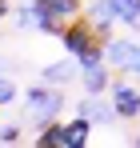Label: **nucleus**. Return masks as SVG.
<instances>
[{"label": "nucleus", "mask_w": 140, "mask_h": 148, "mask_svg": "<svg viewBox=\"0 0 140 148\" xmlns=\"http://www.w3.org/2000/svg\"><path fill=\"white\" fill-rule=\"evenodd\" d=\"M136 52H140V44L136 40H108V68H128L132 60H136Z\"/></svg>", "instance_id": "423d86ee"}, {"label": "nucleus", "mask_w": 140, "mask_h": 148, "mask_svg": "<svg viewBox=\"0 0 140 148\" xmlns=\"http://www.w3.org/2000/svg\"><path fill=\"white\" fill-rule=\"evenodd\" d=\"M76 72H80V60H76V56H72L68 64H48L44 68V84H68Z\"/></svg>", "instance_id": "9d476101"}, {"label": "nucleus", "mask_w": 140, "mask_h": 148, "mask_svg": "<svg viewBox=\"0 0 140 148\" xmlns=\"http://www.w3.org/2000/svg\"><path fill=\"white\" fill-rule=\"evenodd\" d=\"M36 12L44 16H60V20H72V16H84V0H32Z\"/></svg>", "instance_id": "39448f33"}, {"label": "nucleus", "mask_w": 140, "mask_h": 148, "mask_svg": "<svg viewBox=\"0 0 140 148\" xmlns=\"http://www.w3.org/2000/svg\"><path fill=\"white\" fill-rule=\"evenodd\" d=\"M92 136V120L76 112V120H64V148H84Z\"/></svg>", "instance_id": "0eeeda50"}, {"label": "nucleus", "mask_w": 140, "mask_h": 148, "mask_svg": "<svg viewBox=\"0 0 140 148\" xmlns=\"http://www.w3.org/2000/svg\"><path fill=\"white\" fill-rule=\"evenodd\" d=\"M60 44H64V52L68 56H88V52H96V48H108L100 36H96V24L88 20V16H72L68 24H64V32H60Z\"/></svg>", "instance_id": "f257e3e1"}, {"label": "nucleus", "mask_w": 140, "mask_h": 148, "mask_svg": "<svg viewBox=\"0 0 140 148\" xmlns=\"http://www.w3.org/2000/svg\"><path fill=\"white\" fill-rule=\"evenodd\" d=\"M120 24H140V0H108Z\"/></svg>", "instance_id": "9b49d317"}, {"label": "nucleus", "mask_w": 140, "mask_h": 148, "mask_svg": "<svg viewBox=\"0 0 140 148\" xmlns=\"http://www.w3.org/2000/svg\"><path fill=\"white\" fill-rule=\"evenodd\" d=\"M36 144L48 148V144H60L64 148V120L56 116V120H40V128H36Z\"/></svg>", "instance_id": "1a4fd4ad"}, {"label": "nucleus", "mask_w": 140, "mask_h": 148, "mask_svg": "<svg viewBox=\"0 0 140 148\" xmlns=\"http://www.w3.org/2000/svg\"><path fill=\"white\" fill-rule=\"evenodd\" d=\"M132 144H136V148H140V132H136V140H132Z\"/></svg>", "instance_id": "f3484780"}, {"label": "nucleus", "mask_w": 140, "mask_h": 148, "mask_svg": "<svg viewBox=\"0 0 140 148\" xmlns=\"http://www.w3.org/2000/svg\"><path fill=\"white\" fill-rule=\"evenodd\" d=\"M80 88L84 96H104L112 88V76H108V64H96V68H84L80 72Z\"/></svg>", "instance_id": "20e7f679"}, {"label": "nucleus", "mask_w": 140, "mask_h": 148, "mask_svg": "<svg viewBox=\"0 0 140 148\" xmlns=\"http://www.w3.org/2000/svg\"><path fill=\"white\" fill-rule=\"evenodd\" d=\"M20 136H24L20 124H4L0 128V144H20Z\"/></svg>", "instance_id": "ddd939ff"}, {"label": "nucleus", "mask_w": 140, "mask_h": 148, "mask_svg": "<svg viewBox=\"0 0 140 148\" xmlns=\"http://www.w3.org/2000/svg\"><path fill=\"white\" fill-rule=\"evenodd\" d=\"M8 12H12V8H8V0H0V20H8Z\"/></svg>", "instance_id": "dca6fc26"}, {"label": "nucleus", "mask_w": 140, "mask_h": 148, "mask_svg": "<svg viewBox=\"0 0 140 148\" xmlns=\"http://www.w3.org/2000/svg\"><path fill=\"white\" fill-rule=\"evenodd\" d=\"M16 24L20 28H36V4L32 0H24L20 8H16Z\"/></svg>", "instance_id": "f8f14e48"}, {"label": "nucleus", "mask_w": 140, "mask_h": 148, "mask_svg": "<svg viewBox=\"0 0 140 148\" xmlns=\"http://www.w3.org/2000/svg\"><path fill=\"white\" fill-rule=\"evenodd\" d=\"M64 108V92H56V84H40V88H28V112L36 120H56Z\"/></svg>", "instance_id": "f03ea898"}, {"label": "nucleus", "mask_w": 140, "mask_h": 148, "mask_svg": "<svg viewBox=\"0 0 140 148\" xmlns=\"http://www.w3.org/2000/svg\"><path fill=\"white\" fill-rule=\"evenodd\" d=\"M128 72H132V76H140V52H136V60L128 64Z\"/></svg>", "instance_id": "2eb2a0df"}, {"label": "nucleus", "mask_w": 140, "mask_h": 148, "mask_svg": "<svg viewBox=\"0 0 140 148\" xmlns=\"http://www.w3.org/2000/svg\"><path fill=\"white\" fill-rule=\"evenodd\" d=\"M12 100H16V84H12L8 76H0V108H8Z\"/></svg>", "instance_id": "4468645a"}, {"label": "nucleus", "mask_w": 140, "mask_h": 148, "mask_svg": "<svg viewBox=\"0 0 140 148\" xmlns=\"http://www.w3.org/2000/svg\"><path fill=\"white\" fill-rule=\"evenodd\" d=\"M108 100H112L116 116H124V120H140V88H136V84H128V80H112Z\"/></svg>", "instance_id": "7ed1b4c3"}, {"label": "nucleus", "mask_w": 140, "mask_h": 148, "mask_svg": "<svg viewBox=\"0 0 140 148\" xmlns=\"http://www.w3.org/2000/svg\"><path fill=\"white\" fill-rule=\"evenodd\" d=\"M76 112H80V116H88V120H112V116H116L112 100H108V104H100V96H84L80 104H76Z\"/></svg>", "instance_id": "6e6552de"}]
</instances>
